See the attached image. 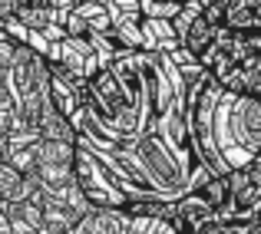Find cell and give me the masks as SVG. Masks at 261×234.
I'll return each mask as SVG.
<instances>
[{"instance_id":"1","label":"cell","mask_w":261,"mask_h":234,"mask_svg":"<svg viewBox=\"0 0 261 234\" xmlns=\"http://www.w3.org/2000/svg\"><path fill=\"white\" fill-rule=\"evenodd\" d=\"M126 149V155L133 158V165L142 171V178L149 182V188L162 198H178L189 185V158L178 155L152 126L142 129L136 139L129 142H116Z\"/></svg>"},{"instance_id":"2","label":"cell","mask_w":261,"mask_h":234,"mask_svg":"<svg viewBox=\"0 0 261 234\" xmlns=\"http://www.w3.org/2000/svg\"><path fill=\"white\" fill-rule=\"evenodd\" d=\"M73 182L83 191L89 208H122L129 198L122 182L109 171V165L83 139H76V152H73Z\"/></svg>"},{"instance_id":"3","label":"cell","mask_w":261,"mask_h":234,"mask_svg":"<svg viewBox=\"0 0 261 234\" xmlns=\"http://www.w3.org/2000/svg\"><path fill=\"white\" fill-rule=\"evenodd\" d=\"M73 152H76V142L37 139V168H33V175L40 182V191L60 195L73 182Z\"/></svg>"},{"instance_id":"4","label":"cell","mask_w":261,"mask_h":234,"mask_svg":"<svg viewBox=\"0 0 261 234\" xmlns=\"http://www.w3.org/2000/svg\"><path fill=\"white\" fill-rule=\"evenodd\" d=\"M205 17L231 33L261 30V0H215L205 4Z\"/></svg>"},{"instance_id":"5","label":"cell","mask_w":261,"mask_h":234,"mask_svg":"<svg viewBox=\"0 0 261 234\" xmlns=\"http://www.w3.org/2000/svg\"><path fill=\"white\" fill-rule=\"evenodd\" d=\"M129 215L122 208H89L70 234H126Z\"/></svg>"},{"instance_id":"6","label":"cell","mask_w":261,"mask_h":234,"mask_svg":"<svg viewBox=\"0 0 261 234\" xmlns=\"http://www.w3.org/2000/svg\"><path fill=\"white\" fill-rule=\"evenodd\" d=\"M215 30H218V23H212V20L205 17V10H202L198 17H192L189 26L182 30V37H178V46H182V50L198 63V60H202L205 53L215 46Z\"/></svg>"},{"instance_id":"7","label":"cell","mask_w":261,"mask_h":234,"mask_svg":"<svg viewBox=\"0 0 261 234\" xmlns=\"http://www.w3.org/2000/svg\"><path fill=\"white\" fill-rule=\"evenodd\" d=\"M40 208H43V231L40 234H70L80 215L63 201L60 195H40Z\"/></svg>"},{"instance_id":"8","label":"cell","mask_w":261,"mask_h":234,"mask_svg":"<svg viewBox=\"0 0 261 234\" xmlns=\"http://www.w3.org/2000/svg\"><path fill=\"white\" fill-rule=\"evenodd\" d=\"M37 139H46V142H76L80 132L73 126V119H66L63 112L53 109V102L40 112L37 119Z\"/></svg>"},{"instance_id":"9","label":"cell","mask_w":261,"mask_h":234,"mask_svg":"<svg viewBox=\"0 0 261 234\" xmlns=\"http://www.w3.org/2000/svg\"><path fill=\"white\" fill-rule=\"evenodd\" d=\"M195 234H225V224L212 218V221H205V224H202V228H198Z\"/></svg>"},{"instance_id":"10","label":"cell","mask_w":261,"mask_h":234,"mask_svg":"<svg viewBox=\"0 0 261 234\" xmlns=\"http://www.w3.org/2000/svg\"><path fill=\"white\" fill-rule=\"evenodd\" d=\"M159 4H182V0H159Z\"/></svg>"},{"instance_id":"11","label":"cell","mask_w":261,"mask_h":234,"mask_svg":"<svg viewBox=\"0 0 261 234\" xmlns=\"http://www.w3.org/2000/svg\"><path fill=\"white\" fill-rule=\"evenodd\" d=\"M4 82H7V76H4V73H0V86H4Z\"/></svg>"},{"instance_id":"12","label":"cell","mask_w":261,"mask_h":234,"mask_svg":"<svg viewBox=\"0 0 261 234\" xmlns=\"http://www.w3.org/2000/svg\"><path fill=\"white\" fill-rule=\"evenodd\" d=\"M202 4H215V0H202Z\"/></svg>"}]
</instances>
